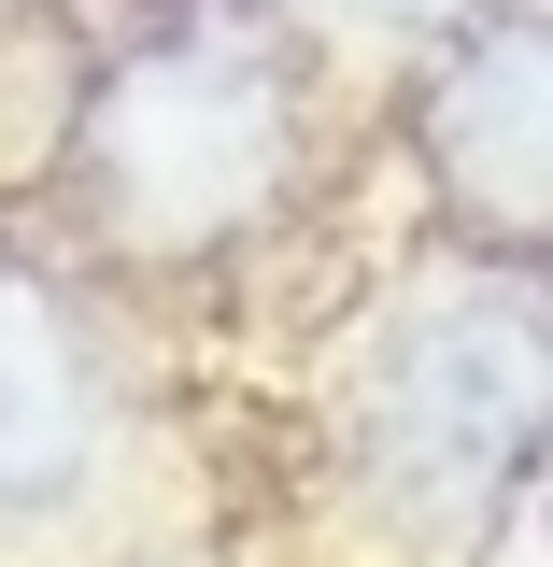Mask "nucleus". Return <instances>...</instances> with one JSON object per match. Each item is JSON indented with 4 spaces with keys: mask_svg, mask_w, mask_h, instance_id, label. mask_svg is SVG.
Masks as SVG:
<instances>
[{
    "mask_svg": "<svg viewBox=\"0 0 553 567\" xmlns=\"http://www.w3.org/2000/svg\"><path fill=\"white\" fill-rule=\"evenodd\" d=\"M71 213L129 256H227L313 185V58L256 14H185L71 100Z\"/></svg>",
    "mask_w": 553,
    "mask_h": 567,
    "instance_id": "f257e3e1",
    "label": "nucleus"
},
{
    "mask_svg": "<svg viewBox=\"0 0 553 567\" xmlns=\"http://www.w3.org/2000/svg\"><path fill=\"white\" fill-rule=\"evenodd\" d=\"M553 454V270L469 256L383 312L355 369V468L398 525H496Z\"/></svg>",
    "mask_w": 553,
    "mask_h": 567,
    "instance_id": "f03ea898",
    "label": "nucleus"
},
{
    "mask_svg": "<svg viewBox=\"0 0 553 567\" xmlns=\"http://www.w3.org/2000/svg\"><path fill=\"white\" fill-rule=\"evenodd\" d=\"M412 171L469 256L553 270V0L454 14L412 71Z\"/></svg>",
    "mask_w": 553,
    "mask_h": 567,
    "instance_id": "7ed1b4c3",
    "label": "nucleus"
},
{
    "mask_svg": "<svg viewBox=\"0 0 553 567\" xmlns=\"http://www.w3.org/2000/svg\"><path fill=\"white\" fill-rule=\"evenodd\" d=\"M100 468V354L43 270L0 256V525L58 511Z\"/></svg>",
    "mask_w": 553,
    "mask_h": 567,
    "instance_id": "20e7f679",
    "label": "nucleus"
}]
</instances>
